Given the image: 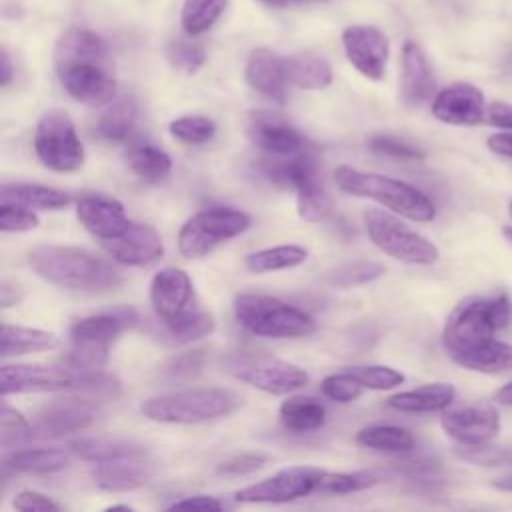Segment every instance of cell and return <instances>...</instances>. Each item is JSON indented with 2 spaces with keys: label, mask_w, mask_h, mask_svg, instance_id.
Segmentation results:
<instances>
[{
  "label": "cell",
  "mask_w": 512,
  "mask_h": 512,
  "mask_svg": "<svg viewBox=\"0 0 512 512\" xmlns=\"http://www.w3.org/2000/svg\"><path fill=\"white\" fill-rule=\"evenodd\" d=\"M26 262L36 276L66 290L104 292L122 284L112 262L80 246L40 244L28 252Z\"/></svg>",
  "instance_id": "1"
},
{
  "label": "cell",
  "mask_w": 512,
  "mask_h": 512,
  "mask_svg": "<svg viewBox=\"0 0 512 512\" xmlns=\"http://www.w3.org/2000/svg\"><path fill=\"white\" fill-rule=\"evenodd\" d=\"M150 304L166 334L178 344L208 336L216 328L214 316L198 306L194 284L180 268L166 266L152 276Z\"/></svg>",
  "instance_id": "2"
},
{
  "label": "cell",
  "mask_w": 512,
  "mask_h": 512,
  "mask_svg": "<svg viewBox=\"0 0 512 512\" xmlns=\"http://www.w3.org/2000/svg\"><path fill=\"white\" fill-rule=\"evenodd\" d=\"M334 180L342 192L358 198H370L408 220L430 222L436 216L434 202L422 190L404 180L364 172L346 164L334 170Z\"/></svg>",
  "instance_id": "3"
},
{
  "label": "cell",
  "mask_w": 512,
  "mask_h": 512,
  "mask_svg": "<svg viewBox=\"0 0 512 512\" xmlns=\"http://www.w3.org/2000/svg\"><path fill=\"white\" fill-rule=\"evenodd\" d=\"M512 320V300L506 292L490 298H470L456 306L442 330V344L452 356L472 350L504 330Z\"/></svg>",
  "instance_id": "4"
},
{
  "label": "cell",
  "mask_w": 512,
  "mask_h": 512,
  "mask_svg": "<svg viewBox=\"0 0 512 512\" xmlns=\"http://www.w3.org/2000/svg\"><path fill=\"white\" fill-rule=\"evenodd\" d=\"M238 402V396L226 388H188L146 398L140 412L154 422L200 424L232 414Z\"/></svg>",
  "instance_id": "5"
},
{
  "label": "cell",
  "mask_w": 512,
  "mask_h": 512,
  "mask_svg": "<svg viewBox=\"0 0 512 512\" xmlns=\"http://www.w3.org/2000/svg\"><path fill=\"white\" fill-rule=\"evenodd\" d=\"M234 316L244 330L262 338H298L316 328L310 314L268 294H238L234 298Z\"/></svg>",
  "instance_id": "6"
},
{
  "label": "cell",
  "mask_w": 512,
  "mask_h": 512,
  "mask_svg": "<svg viewBox=\"0 0 512 512\" xmlns=\"http://www.w3.org/2000/svg\"><path fill=\"white\" fill-rule=\"evenodd\" d=\"M136 322L132 310L90 314L70 326V352L66 364L72 370H98L108 360L110 344Z\"/></svg>",
  "instance_id": "7"
},
{
  "label": "cell",
  "mask_w": 512,
  "mask_h": 512,
  "mask_svg": "<svg viewBox=\"0 0 512 512\" xmlns=\"http://www.w3.org/2000/svg\"><path fill=\"white\" fill-rule=\"evenodd\" d=\"M266 174L274 182L296 190L298 216L302 220L320 222L332 212V198L324 186L320 162L312 152L302 150L298 154L284 156V160L268 164Z\"/></svg>",
  "instance_id": "8"
},
{
  "label": "cell",
  "mask_w": 512,
  "mask_h": 512,
  "mask_svg": "<svg viewBox=\"0 0 512 512\" xmlns=\"http://www.w3.org/2000/svg\"><path fill=\"white\" fill-rule=\"evenodd\" d=\"M252 224L248 212L228 206H212L192 214L178 232V250L184 258H202L218 244L240 236Z\"/></svg>",
  "instance_id": "9"
},
{
  "label": "cell",
  "mask_w": 512,
  "mask_h": 512,
  "mask_svg": "<svg viewBox=\"0 0 512 512\" xmlns=\"http://www.w3.org/2000/svg\"><path fill=\"white\" fill-rule=\"evenodd\" d=\"M364 228L372 244L394 260L428 266L440 258V252L434 242H430L426 236L412 230L410 226H406L396 216L384 210H366Z\"/></svg>",
  "instance_id": "10"
},
{
  "label": "cell",
  "mask_w": 512,
  "mask_h": 512,
  "mask_svg": "<svg viewBox=\"0 0 512 512\" xmlns=\"http://www.w3.org/2000/svg\"><path fill=\"white\" fill-rule=\"evenodd\" d=\"M224 372L232 378L268 394H290L308 382L304 368L254 352H234L222 360Z\"/></svg>",
  "instance_id": "11"
},
{
  "label": "cell",
  "mask_w": 512,
  "mask_h": 512,
  "mask_svg": "<svg viewBox=\"0 0 512 512\" xmlns=\"http://www.w3.org/2000/svg\"><path fill=\"white\" fill-rule=\"evenodd\" d=\"M34 152L54 172H74L84 164V146L64 110L44 112L34 130Z\"/></svg>",
  "instance_id": "12"
},
{
  "label": "cell",
  "mask_w": 512,
  "mask_h": 512,
  "mask_svg": "<svg viewBox=\"0 0 512 512\" xmlns=\"http://www.w3.org/2000/svg\"><path fill=\"white\" fill-rule=\"evenodd\" d=\"M324 470L314 466H290L278 470L270 478L244 486L234 494L236 502L244 504H284L304 498L318 490Z\"/></svg>",
  "instance_id": "13"
},
{
  "label": "cell",
  "mask_w": 512,
  "mask_h": 512,
  "mask_svg": "<svg viewBox=\"0 0 512 512\" xmlns=\"http://www.w3.org/2000/svg\"><path fill=\"white\" fill-rule=\"evenodd\" d=\"M96 404L98 402L78 396L74 392L44 404L32 424L34 436L60 438L88 428L96 418Z\"/></svg>",
  "instance_id": "14"
},
{
  "label": "cell",
  "mask_w": 512,
  "mask_h": 512,
  "mask_svg": "<svg viewBox=\"0 0 512 512\" xmlns=\"http://www.w3.org/2000/svg\"><path fill=\"white\" fill-rule=\"evenodd\" d=\"M342 44L348 62L368 80H382L390 56L386 34L368 24H352L342 32Z\"/></svg>",
  "instance_id": "15"
},
{
  "label": "cell",
  "mask_w": 512,
  "mask_h": 512,
  "mask_svg": "<svg viewBox=\"0 0 512 512\" xmlns=\"http://www.w3.org/2000/svg\"><path fill=\"white\" fill-rule=\"evenodd\" d=\"M246 136L258 150L278 158L306 150V138L288 120L266 110L248 114Z\"/></svg>",
  "instance_id": "16"
},
{
  "label": "cell",
  "mask_w": 512,
  "mask_h": 512,
  "mask_svg": "<svg viewBox=\"0 0 512 512\" xmlns=\"http://www.w3.org/2000/svg\"><path fill=\"white\" fill-rule=\"evenodd\" d=\"M74 382L72 368L48 364H4L0 368V392L28 394V392H58L68 390Z\"/></svg>",
  "instance_id": "17"
},
{
  "label": "cell",
  "mask_w": 512,
  "mask_h": 512,
  "mask_svg": "<svg viewBox=\"0 0 512 512\" xmlns=\"http://www.w3.org/2000/svg\"><path fill=\"white\" fill-rule=\"evenodd\" d=\"M156 474V462L148 450L98 462L92 480L106 492H130L148 484Z\"/></svg>",
  "instance_id": "18"
},
{
  "label": "cell",
  "mask_w": 512,
  "mask_h": 512,
  "mask_svg": "<svg viewBox=\"0 0 512 512\" xmlns=\"http://www.w3.org/2000/svg\"><path fill=\"white\" fill-rule=\"evenodd\" d=\"M484 114V94L470 82L450 84L432 98V116L444 124L474 126L484 120Z\"/></svg>",
  "instance_id": "19"
},
{
  "label": "cell",
  "mask_w": 512,
  "mask_h": 512,
  "mask_svg": "<svg viewBox=\"0 0 512 512\" xmlns=\"http://www.w3.org/2000/svg\"><path fill=\"white\" fill-rule=\"evenodd\" d=\"M440 424L456 444H482L498 434L500 414L488 404L462 406L444 412Z\"/></svg>",
  "instance_id": "20"
},
{
  "label": "cell",
  "mask_w": 512,
  "mask_h": 512,
  "mask_svg": "<svg viewBox=\"0 0 512 512\" xmlns=\"http://www.w3.org/2000/svg\"><path fill=\"white\" fill-rule=\"evenodd\" d=\"M76 216L80 224L100 242L122 236L132 220H128L124 206L104 194H82L76 202Z\"/></svg>",
  "instance_id": "21"
},
{
  "label": "cell",
  "mask_w": 512,
  "mask_h": 512,
  "mask_svg": "<svg viewBox=\"0 0 512 512\" xmlns=\"http://www.w3.org/2000/svg\"><path fill=\"white\" fill-rule=\"evenodd\" d=\"M64 90L78 102L100 106L112 102L116 94V80L108 74L104 64H72L58 68Z\"/></svg>",
  "instance_id": "22"
},
{
  "label": "cell",
  "mask_w": 512,
  "mask_h": 512,
  "mask_svg": "<svg viewBox=\"0 0 512 512\" xmlns=\"http://www.w3.org/2000/svg\"><path fill=\"white\" fill-rule=\"evenodd\" d=\"M102 246L112 260L124 266H150L164 254L160 234L150 224L142 222H132L122 236L106 240Z\"/></svg>",
  "instance_id": "23"
},
{
  "label": "cell",
  "mask_w": 512,
  "mask_h": 512,
  "mask_svg": "<svg viewBox=\"0 0 512 512\" xmlns=\"http://www.w3.org/2000/svg\"><path fill=\"white\" fill-rule=\"evenodd\" d=\"M246 82L262 96L284 104L288 96V76L284 56L270 48H256L246 62Z\"/></svg>",
  "instance_id": "24"
},
{
  "label": "cell",
  "mask_w": 512,
  "mask_h": 512,
  "mask_svg": "<svg viewBox=\"0 0 512 512\" xmlns=\"http://www.w3.org/2000/svg\"><path fill=\"white\" fill-rule=\"evenodd\" d=\"M436 90V78L428 58L418 42L406 40L402 46V76L400 92L408 106H420L430 100Z\"/></svg>",
  "instance_id": "25"
},
{
  "label": "cell",
  "mask_w": 512,
  "mask_h": 512,
  "mask_svg": "<svg viewBox=\"0 0 512 512\" xmlns=\"http://www.w3.org/2000/svg\"><path fill=\"white\" fill-rule=\"evenodd\" d=\"M108 56V44L102 36L88 28L72 26L68 28L54 48L56 70L72 64H104Z\"/></svg>",
  "instance_id": "26"
},
{
  "label": "cell",
  "mask_w": 512,
  "mask_h": 512,
  "mask_svg": "<svg viewBox=\"0 0 512 512\" xmlns=\"http://www.w3.org/2000/svg\"><path fill=\"white\" fill-rule=\"evenodd\" d=\"M456 396V388L448 382H432L412 390L392 394L388 406L400 412H440L446 410Z\"/></svg>",
  "instance_id": "27"
},
{
  "label": "cell",
  "mask_w": 512,
  "mask_h": 512,
  "mask_svg": "<svg viewBox=\"0 0 512 512\" xmlns=\"http://www.w3.org/2000/svg\"><path fill=\"white\" fill-rule=\"evenodd\" d=\"M452 360L466 370H474L482 374L508 372L512 370V344L492 338L472 350L452 356Z\"/></svg>",
  "instance_id": "28"
},
{
  "label": "cell",
  "mask_w": 512,
  "mask_h": 512,
  "mask_svg": "<svg viewBox=\"0 0 512 512\" xmlns=\"http://www.w3.org/2000/svg\"><path fill=\"white\" fill-rule=\"evenodd\" d=\"M280 422L294 434H310L326 422V408L310 396H290L280 404Z\"/></svg>",
  "instance_id": "29"
},
{
  "label": "cell",
  "mask_w": 512,
  "mask_h": 512,
  "mask_svg": "<svg viewBox=\"0 0 512 512\" xmlns=\"http://www.w3.org/2000/svg\"><path fill=\"white\" fill-rule=\"evenodd\" d=\"M0 202H14L32 210H62L70 204V196L52 186L16 182L2 186Z\"/></svg>",
  "instance_id": "30"
},
{
  "label": "cell",
  "mask_w": 512,
  "mask_h": 512,
  "mask_svg": "<svg viewBox=\"0 0 512 512\" xmlns=\"http://www.w3.org/2000/svg\"><path fill=\"white\" fill-rule=\"evenodd\" d=\"M288 82L302 90H324L332 84L330 64L314 54L284 56Z\"/></svg>",
  "instance_id": "31"
},
{
  "label": "cell",
  "mask_w": 512,
  "mask_h": 512,
  "mask_svg": "<svg viewBox=\"0 0 512 512\" xmlns=\"http://www.w3.org/2000/svg\"><path fill=\"white\" fill-rule=\"evenodd\" d=\"M56 344H58V338L54 332L40 330V328H28V326L2 324V332H0L2 358L50 350Z\"/></svg>",
  "instance_id": "32"
},
{
  "label": "cell",
  "mask_w": 512,
  "mask_h": 512,
  "mask_svg": "<svg viewBox=\"0 0 512 512\" xmlns=\"http://www.w3.org/2000/svg\"><path fill=\"white\" fill-rule=\"evenodd\" d=\"M68 452L60 448H22L4 458V470L52 474L68 466Z\"/></svg>",
  "instance_id": "33"
},
{
  "label": "cell",
  "mask_w": 512,
  "mask_h": 512,
  "mask_svg": "<svg viewBox=\"0 0 512 512\" xmlns=\"http://www.w3.org/2000/svg\"><path fill=\"white\" fill-rule=\"evenodd\" d=\"M128 168L144 182L156 184L164 180L172 170L170 156L154 144H136L126 152Z\"/></svg>",
  "instance_id": "34"
},
{
  "label": "cell",
  "mask_w": 512,
  "mask_h": 512,
  "mask_svg": "<svg viewBox=\"0 0 512 512\" xmlns=\"http://www.w3.org/2000/svg\"><path fill=\"white\" fill-rule=\"evenodd\" d=\"M136 116H138L136 100L128 96L120 98L102 112V116L98 118L96 130L100 138L108 142H124L134 130Z\"/></svg>",
  "instance_id": "35"
},
{
  "label": "cell",
  "mask_w": 512,
  "mask_h": 512,
  "mask_svg": "<svg viewBox=\"0 0 512 512\" xmlns=\"http://www.w3.org/2000/svg\"><path fill=\"white\" fill-rule=\"evenodd\" d=\"M308 258V250L298 244H282L272 248H262L246 256L244 264L250 272L266 274V272H278L286 268L300 266Z\"/></svg>",
  "instance_id": "36"
},
{
  "label": "cell",
  "mask_w": 512,
  "mask_h": 512,
  "mask_svg": "<svg viewBox=\"0 0 512 512\" xmlns=\"http://www.w3.org/2000/svg\"><path fill=\"white\" fill-rule=\"evenodd\" d=\"M356 442L364 448L378 452H410L414 448V436L410 430L394 424H372L356 434Z\"/></svg>",
  "instance_id": "37"
},
{
  "label": "cell",
  "mask_w": 512,
  "mask_h": 512,
  "mask_svg": "<svg viewBox=\"0 0 512 512\" xmlns=\"http://www.w3.org/2000/svg\"><path fill=\"white\" fill-rule=\"evenodd\" d=\"M72 452H76L82 460L88 462H106V460H114L126 454H134V452H142L146 450L142 444L130 442V440H120V438H102V436H88V438H78L70 444Z\"/></svg>",
  "instance_id": "38"
},
{
  "label": "cell",
  "mask_w": 512,
  "mask_h": 512,
  "mask_svg": "<svg viewBox=\"0 0 512 512\" xmlns=\"http://www.w3.org/2000/svg\"><path fill=\"white\" fill-rule=\"evenodd\" d=\"M68 392H74L94 402H104V400H116L122 392V384L118 378L102 372L100 368L74 370V382L68 388Z\"/></svg>",
  "instance_id": "39"
},
{
  "label": "cell",
  "mask_w": 512,
  "mask_h": 512,
  "mask_svg": "<svg viewBox=\"0 0 512 512\" xmlns=\"http://www.w3.org/2000/svg\"><path fill=\"white\" fill-rule=\"evenodd\" d=\"M228 0H184L180 22L188 36H200L210 30L226 10Z\"/></svg>",
  "instance_id": "40"
},
{
  "label": "cell",
  "mask_w": 512,
  "mask_h": 512,
  "mask_svg": "<svg viewBox=\"0 0 512 512\" xmlns=\"http://www.w3.org/2000/svg\"><path fill=\"white\" fill-rule=\"evenodd\" d=\"M386 272V268L380 262L374 260H352L336 266L334 270L328 272V282L338 288H350V286H360L366 282H372L380 278Z\"/></svg>",
  "instance_id": "41"
},
{
  "label": "cell",
  "mask_w": 512,
  "mask_h": 512,
  "mask_svg": "<svg viewBox=\"0 0 512 512\" xmlns=\"http://www.w3.org/2000/svg\"><path fill=\"white\" fill-rule=\"evenodd\" d=\"M378 482H380V476L376 472H368V470H354V472H326L324 470V474L318 482V490L330 492V494H350V492H360V490L372 488Z\"/></svg>",
  "instance_id": "42"
},
{
  "label": "cell",
  "mask_w": 512,
  "mask_h": 512,
  "mask_svg": "<svg viewBox=\"0 0 512 512\" xmlns=\"http://www.w3.org/2000/svg\"><path fill=\"white\" fill-rule=\"evenodd\" d=\"M456 456L464 462L484 466V468H506L512 466V448L482 444H458L454 448Z\"/></svg>",
  "instance_id": "43"
},
{
  "label": "cell",
  "mask_w": 512,
  "mask_h": 512,
  "mask_svg": "<svg viewBox=\"0 0 512 512\" xmlns=\"http://www.w3.org/2000/svg\"><path fill=\"white\" fill-rule=\"evenodd\" d=\"M170 134L184 144H206L216 134V122L208 116H180L170 122Z\"/></svg>",
  "instance_id": "44"
},
{
  "label": "cell",
  "mask_w": 512,
  "mask_h": 512,
  "mask_svg": "<svg viewBox=\"0 0 512 512\" xmlns=\"http://www.w3.org/2000/svg\"><path fill=\"white\" fill-rule=\"evenodd\" d=\"M204 364H206L204 350H186L182 354L172 356L162 366V376L168 382H190L202 374Z\"/></svg>",
  "instance_id": "45"
},
{
  "label": "cell",
  "mask_w": 512,
  "mask_h": 512,
  "mask_svg": "<svg viewBox=\"0 0 512 512\" xmlns=\"http://www.w3.org/2000/svg\"><path fill=\"white\" fill-rule=\"evenodd\" d=\"M34 436V426L12 406L2 402L0 412V446L2 448H14Z\"/></svg>",
  "instance_id": "46"
},
{
  "label": "cell",
  "mask_w": 512,
  "mask_h": 512,
  "mask_svg": "<svg viewBox=\"0 0 512 512\" xmlns=\"http://www.w3.org/2000/svg\"><path fill=\"white\" fill-rule=\"evenodd\" d=\"M364 388L370 390H392L404 382V374L382 364H364L346 368Z\"/></svg>",
  "instance_id": "47"
},
{
  "label": "cell",
  "mask_w": 512,
  "mask_h": 512,
  "mask_svg": "<svg viewBox=\"0 0 512 512\" xmlns=\"http://www.w3.org/2000/svg\"><path fill=\"white\" fill-rule=\"evenodd\" d=\"M166 56L168 62L184 74H194L204 66L206 60L204 48L190 40H172L166 48Z\"/></svg>",
  "instance_id": "48"
},
{
  "label": "cell",
  "mask_w": 512,
  "mask_h": 512,
  "mask_svg": "<svg viewBox=\"0 0 512 512\" xmlns=\"http://www.w3.org/2000/svg\"><path fill=\"white\" fill-rule=\"evenodd\" d=\"M320 390L326 398L340 404H348L360 398L364 386L348 370H342V372L324 376V380L320 382Z\"/></svg>",
  "instance_id": "49"
},
{
  "label": "cell",
  "mask_w": 512,
  "mask_h": 512,
  "mask_svg": "<svg viewBox=\"0 0 512 512\" xmlns=\"http://www.w3.org/2000/svg\"><path fill=\"white\" fill-rule=\"evenodd\" d=\"M368 148L376 154L396 158V160H422L424 150H420L416 144H410L406 140L388 136V134H376L368 140Z\"/></svg>",
  "instance_id": "50"
},
{
  "label": "cell",
  "mask_w": 512,
  "mask_h": 512,
  "mask_svg": "<svg viewBox=\"0 0 512 512\" xmlns=\"http://www.w3.org/2000/svg\"><path fill=\"white\" fill-rule=\"evenodd\" d=\"M40 218L32 208L14 202H0V228L2 232H28L38 228Z\"/></svg>",
  "instance_id": "51"
},
{
  "label": "cell",
  "mask_w": 512,
  "mask_h": 512,
  "mask_svg": "<svg viewBox=\"0 0 512 512\" xmlns=\"http://www.w3.org/2000/svg\"><path fill=\"white\" fill-rule=\"evenodd\" d=\"M266 456L262 454H254V452H244L238 456L228 458L226 462H222L218 466L220 474H228V476H244V474H252L258 468H262L266 464Z\"/></svg>",
  "instance_id": "52"
},
{
  "label": "cell",
  "mask_w": 512,
  "mask_h": 512,
  "mask_svg": "<svg viewBox=\"0 0 512 512\" xmlns=\"http://www.w3.org/2000/svg\"><path fill=\"white\" fill-rule=\"evenodd\" d=\"M12 506L22 512H32V510H60L62 506L54 502L50 496L36 492V490H22L14 496Z\"/></svg>",
  "instance_id": "53"
},
{
  "label": "cell",
  "mask_w": 512,
  "mask_h": 512,
  "mask_svg": "<svg viewBox=\"0 0 512 512\" xmlns=\"http://www.w3.org/2000/svg\"><path fill=\"white\" fill-rule=\"evenodd\" d=\"M484 120H486L490 126H494V128L512 130V104H510V102H502V100L490 102V104L486 106Z\"/></svg>",
  "instance_id": "54"
},
{
  "label": "cell",
  "mask_w": 512,
  "mask_h": 512,
  "mask_svg": "<svg viewBox=\"0 0 512 512\" xmlns=\"http://www.w3.org/2000/svg\"><path fill=\"white\" fill-rule=\"evenodd\" d=\"M224 508V504L214 498V496H206V494H194V496H186L180 500H174L168 510H220Z\"/></svg>",
  "instance_id": "55"
},
{
  "label": "cell",
  "mask_w": 512,
  "mask_h": 512,
  "mask_svg": "<svg viewBox=\"0 0 512 512\" xmlns=\"http://www.w3.org/2000/svg\"><path fill=\"white\" fill-rule=\"evenodd\" d=\"M488 150L498 156L512 158V130H498L486 138Z\"/></svg>",
  "instance_id": "56"
},
{
  "label": "cell",
  "mask_w": 512,
  "mask_h": 512,
  "mask_svg": "<svg viewBox=\"0 0 512 512\" xmlns=\"http://www.w3.org/2000/svg\"><path fill=\"white\" fill-rule=\"evenodd\" d=\"M24 298V288L10 278H4L0 284V302L2 308H10V306H18Z\"/></svg>",
  "instance_id": "57"
},
{
  "label": "cell",
  "mask_w": 512,
  "mask_h": 512,
  "mask_svg": "<svg viewBox=\"0 0 512 512\" xmlns=\"http://www.w3.org/2000/svg\"><path fill=\"white\" fill-rule=\"evenodd\" d=\"M494 398H496L500 404H504V406H512V380L506 382V384H502V386L494 392Z\"/></svg>",
  "instance_id": "58"
},
{
  "label": "cell",
  "mask_w": 512,
  "mask_h": 512,
  "mask_svg": "<svg viewBox=\"0 0 512 512\" xmlns=\"http://www.w3.org/2000/svg\"><path fill=\"white\" fill-rule=\"evenodd\" d=\"M12 80V62H10V56L6 52V48L2 50V76H0V82L2 86H8Z\"/></svg>",
  "instance_id": "59"
},
{
  "label": "cell",
  "mask_w": 512,
  "mask_h": 512,
  "mask_svg": "<svg viewBox=\"0 0 512 512\" xmlns=\"http://www.w3.org/2000/svg\"><path fill=\"white\" fill-rule=\"evenodd\" d=\"M494 486H496L498 490H508V492H512V474L502 476V478H496V480H494Z\"/></svg>",
  "instance_id": "60"
},
{
  "label": "cell",
  "mask_w": 512,
  "mask_h": 512,
  "mask_svg": "<svg viewBox=\"0 0 512 512\" xmlns=\"http://www.w3.org/2000/svg\"><path fill=\"white\" fill-rule=\"evenodd\" d=\"M106 510H132V506H128V504H110V506H106Z\"/></svg>",
  "instance_id": "61"
},
{
  "label": "cell",
  "mask_w": 512,
  "mask_h": 512,
  "mask_svg": "<svg viewBox=\"0 0 512 512\" xmlns=\"http://www.w3.org/2000/svg\"><path fill=\"white\" fill-rule=\"evenodd\" d=\"M502 236L512 244V226H502Z\"/></svg>",
  "instance_id": "62"
},
{
  "label": "cell",
  "mask_w": 512,
  "mask_h": 512,
  "mask_svg": "<svg viewBox=\"0 0 512 512\" xmlns=\"http://www.w3.org/2000/svg\"><path fill=\"white\" fill-rule=\"evenodd\" d=\"M260 2H264L268 6H282V4H286V0H260Z\"/></svg>",
  "instance_id": "63"
},
{
  "label": "cell",
  "mask_w": 512,
  "mask_h": 512,
  "mask_svg": "<svg viewBox=\"0 0 512 512\" xmlns=\"http://www.w3.org/2000/svg\"><path fill=\"white\" fill-rule=\"evenodd\" d=\"M508 214H510V218H512V200H510V204H508Z\"/></svg>",
  "instance_id": "64"
}]
</instances>
